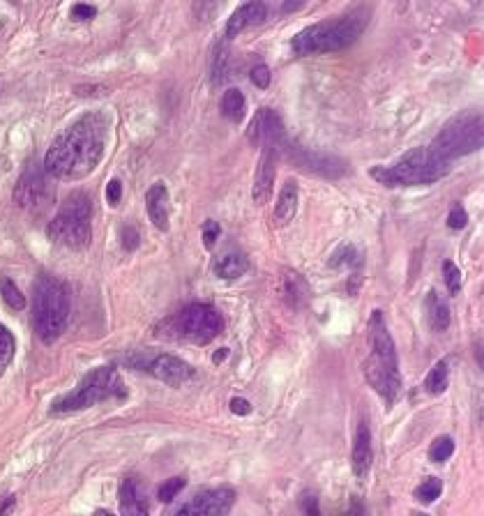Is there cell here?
I'll use <instances>...</instances> for the list:
<instances>
[{
    "label": "cell",
    "mask_w": 484,
    "mask_h": 516,
    "mask_svg": "<svg viewBox=\"0 0 484 516\" xmlns=\"http://www.w3.org/2000/svg\"><path fill=\"white\" fill-rule=\"evenodd\" d=\"M106 134L108 120L104 113H83L46 150L42 169L58 180H81L90 176L104 157Z\"/></svg>",
    "instance_id": "obj_1"
},
{
    "label": "cell",
    "mask_w": 484,
    "mask_h": 516,
    "mask_svg": "<svg viewBox=\"0 0 484 516\" xmlns=\"http://www.w3.org/2000/svg\"><path fill=\"white\" fill-rule=\"evenodd\" d=\"M369 7H355L348 14L339 16L335 21H319L314 26L300 30L291 41L293 53L305 56H319V53H337L344 51L346 46L355 44L357 37L362 35L364 28L369 26Z\"/></svg>",
    "instance_id": "obj_2"
},
{
    "label": "cell",
    "mask_w": 484,
    "mask_h": 516,
    "mask_svg": "<svg viewBox=\"0 0 484 516\" xmlns=\"http://www.w3.org/2000/svg\"><path fill=\"white\" fill-rule=\"evenodd\" d=\"M369 341L371 353L364 362V378L388 406L397 401L402 392V376H399V360L392 335L383 318V311H374L369 318Z\"/></svg>",
    "instance_id": "obj_3"
},
{
    "label": "cell",
    "mask_w": 484,
    "mask_h": 516,
    "mask_svg": "<svg viewBox=\"0 0 484 516\" xmlns=\"http://www.w3.org/2000/svg\"><path fill=\"white\" fill-rule=\"evenodd\" d=\"M70 321V297L60 279L39 274L32 284V328L42 344L51 346L63 337Z\"/></svg>",
    "instance_id": "obj_4"
},
{
    "label": "cell",
    "mask_w": 484,
    "mask_h": 516,
    "mask_svg": "<svg viewBox=\"0 0 484 516\" xmlns=\"http://www.w3.org/2000/svg\"><path fill=\"white\" fill-rule=\"evenodd\" d=\"M447 173L450 162L436 157L429 148H415L392 166H374L371 178L386 187H422L433 185Z\"/></svg>",
    "instance_id": "obj_5"
},
{
    "label": "cell",
    "mask_w": 484,
    "mask_h": 516,
    "mask_svg": "<svg viewBox=\"0 0 484 516\" xmlns=\"http://www.w3.org/2000/svg\"><path fill=\"white\" fill-rule=\"evenodd\" d=\"M90 217H93V201L83 191H74L60 205L56 217L49 221L46 236L51 243L68 249H86L93 240Z\"/></svg>",
    "instance_id": "obj_6"
},
{
    "label": "cell",
    "mask_w": 484,
    "mask_h": 516,
    "mask_svg": "<svg viewBox=\"0 0 484 516\" xmlns=\"http://www.w3.org/2000/svg\"><path fill=\"white\" fill-rule=\"evenodd\" d=\"M127 394L118 371L113 367H99L90 371L88 376H83L79 387L74 392L56 399L49 408V415H68L77 411H86L90 406H97L106 401V399H122Z\"/></svg>",
    "instance_id": "obj_7"
},
{
    "label": "cell",
    "mask_w": 484,
    "mask_h": 516,
    "mask_svg": "<svg viewBox=\"0 0 484 516\" xmlns=\"http://www.w3.org/2000/svg\"><path fill=\"white\" fill-rule=\"evenodd\" d=\"M484 122L480 111H469L452 118L443 129L438 131L436 138L431 141L429 150L436 157L445 162H452L457 157L471 155L482 148L484 141Z\"/></svg>",
    "instance_id": "obj_8"
},
{
    "label": "cell",
    "mask_w": 484,
    "mask_h": 516,
    "mask_svg": "<svg viewBox=\"0 0 484 516\" xmlns=\"http://www.w3.org/2000/svg\"><path fill=\"white\" fill-rule=\"evenodd\" d=\"M224 328L222 314L212 304H189L185 307L173 321V330L178 332L180 339L191 341V344H210L215 337H219Z\"/></svg>",
    "instance_id": "obj_9"
},
{
    "label": "cell",
    "mask_w": 484,
    "mask_h": 516,
    "mask_svg": "<svg viewBox=\"0 0 484 516\" xmlns=\"http://www.w3.org/2000/svg\"><path fill=\"white\" fill-rule=\"evenodd\" d=\"M125 364L136 371H146L171 387H180L182 382L194 378V369H191L187 362H182L180 357L166 355V353L136 351L125 357Z\"/></svg>",
    "instance_id": "obj_10"
},
{
    "label": "cell",
    "mask_w": 484,
    "mask_h": 516,
    "mask_svg": "<svg viewBox=\"0 0 484 516\" xmlns=\"http://www.w3.org/2000/svg\"><path fill=\"white\" fill-rule=\"evenodd\" d=\"M53 196H56V189L51 187L49 173L44 169H39V166H28L14 187V203L21 210L32 214L44 212L51 205Z\"/></svg>",
    "instance_id": "obj_11"
},
{
    "label": "cell",
    "mask_w": 484,
    "mask_h": 516,
    "mask_svg": "<svg viewBox=\"0 0 484 516\" xmlns=\"http://www.w3.org/2000/svg\"><path fill=\"white\" fill-rule=\"evenodd\" d=\"M279 155H286L288 160L298 166V169H302L307 173H316V176H323V178H330V180L341 178L346 173V169H348V164L344 160H337V157H332V155L314 153V150L293 146L291 141L284 143V148L279 150Z\"/></svg>",
    "instance_id": "obj_12"
},
{
    "label": "cell",
    "mask_w": 484,
    "mask_h": 516,
    "mask_svg": "<svg viewBox=\"0 0 484 516\" xmlns=\"http://www.w3.org/2000/svg\"><path fill=\"white\" fill-rule=\"evenodd\" d=\"M236 491L231 486L208 489L196 494L191 501L180 507L173 516H229V512L236 505Z\"/></svg>",
    "instance_id": "obj_13"
},
{
    "label": "cell",
    "mask_w": 484,
    "mask_h": 516,
    "mask_svg": "<svg viewBox=\"0 0 484 516\" xmlns=\"http://www.w3.org/2000/svg\"><path fill=\"white\" fill-rule=\"evenodd\" d=\"M247 138L252 141L254 146H274L279 150L288 141L286 129H284V122H281V115L277 111L268 109V106H263V109L256 111L252 122H249Z\"/></svg>",
    "instance_id": "obj_14"
},
{
    "label": "cell",
    "mask_w": 484,
    "mask_h": 516,
    "mask_svg": "<svg viewBox=\"0 0 484 516\" xmlns=\"http://www.w3.org/2000/svg\"><path fill=\"white\" fill-rule=\"evenodd\" d=\"M279 148L274 146H261V160L256 166L254 176V189L252 198L256 205H265L270 201L272 189H274V178H277V162H279Z\"/></svg>",
    "instance_id": "obj_15"
},
{
    "label": "cell",
    "mask_w": 484,
    "mask_h": 516,
    "mask_svg": "<svg viewBox=\"0 0 484 516\" xmlns=\"http://www.w3.org/2000/svg\"><path fill=\"white\" fill-rule=\"evenodd\" d=\"M371 461H374V449H371V429L369 422L360 420L355 429V438H353V452H350V465H353V475L364 482L367 475L371 470Z\"/></svg>",
    "instance_id": "obj_16"
},
{
    "label": "cell",
    "mask_w": 484,
    "mask_h": 516,
    "mask_svg": "<svg viewBox=\"0 0 484 516\" xmlns=\"http://www.w3.org/2000/svg\"><path fill=\"white\" fill-rule=\"evenodd\" d=\"M265 19H268V7H265L263 0H249V3L238 7V10L231 14V19L227 23V37L229 39L238 37L240 32H245L247 28L261 26Z\"/></svg>",
    "instance_id": "obj_17"
},
{
    "label": "cell",
    "mask_w": 484,
    "mask_h": 516,
    "mask_svg": "<svg viewBox=\"0 0 484 516\" xmlns=\"http://www.w3.org/2000/svg\"><path fill=\"white\" fill-rule=\"evenodd\" d=\"M146 207H148V217L155 224V228L169 231V189H166L164 182H155V185L146 191Z\"/></svg>",
    "instance_id": "obj_18"
},
{
    "label": "cell",
    "mask_w": 484,
    "mask_h": 516,
    "mask_svg": "<svg viewBox=\"0 0 484 516\" xmlns=\"http://www.w3.org/2000/svg\"><path fill=\"white\" fill-rule=\"evenodd\" d=\"M118 501H120V514L122 516H150L146 496L141 494L139 484L132 477L122 479L120 491H118Z\"/></svg>",
    "instance_id": "obj_19"
},
{
    "label": "cell",
    "mask_w": 484,
    "mask_h": 516,
    "mask_svg": "<svg viewBox=\"0 0 484 516\" xmlns=\"http://www.w3.org/2000/svg\"><path fill=\"white\" fill-rule=\"evenodd\" d=\"M298 185L295 180H286L284 182V187L279 191V198H277V205H274V226H286L288 221H293L295 212H298Z\"/></svg>",
    "instance_id": "obj_20"
},
{
    "label": "cell",
    "mask_w": 484,
    "mask_h": 516,
    "mask_svg": "<svg viewBox=\"0 0 484 516\" xmlns=\"http://www.w3.org/2000/svg\"><path fill=\"white\" fill-rule=\"evenodd\" d=\"M247 270H249V258L245 254H240V252L224 254L219 261L215 263V274L219 279H227V281L240 279L242 274H247Z\"/></svg>",
    "instance_id": "obj_21"
},
{
    "label": "cell",
    "mask_w": 484,
    "mask_h": 516,
    "mask_svg": "<svg viewBox=\"0 0 484 516\" xmlns=\"http://www.w3.org/2000/svg\"><path fill=\"white\" fill-rule=\"evenodd\" d=\"M424 309H427V318L429 325L436 332H445L450 328V309L447 304L440 299V295L436 290H429L427 302H424Z\"/></svg>",
    "instance_id": "obj_22"
},
{
    "label": "cell",
    "mask_w": 484,
    "mask_h": 516,
    "mask_svg": "<svg viewBox=\"0 0 484 516\" xmlns=\"http://www.w3.org/2000/svg\"><path fill=\"white\" fill-rule=\"evenodd\" d=\"M284 295H286L288 304L298 309V307H302L307 302V297H310V286H307V281L300 277L298 272H286V279H284Z\"/></svg>",
    "instance_id": "obj_23"
},
{
    "label": "cell",
    "mask_w": 484,
    "mask_h": 516,
    "mask_svg": "<svg viewBox=\"0 0 484 516\" xmlns=\"http://www.w3.org/2000/svg\"><path fill=\"white\" fill-rule=\"evenodd\" d=\"M245 109H247L245 95H242L238 88H231L222 95V115L227 120L240 122L242 118H245Z\"/></svg>",
    "instance_id": "obj_24"
},
{
    "label": "cell",
    "mask_w": 484,
    "mask_h": 516,
    "mask_svg": "<svg viewBox=\"0 0 484 516\" xmlns=\"http://www.w3.org/2000/svg\"><path fill=\"white\" fill-rule=\"evenodd\" d=\"M447 382H450V369H447V362L440 360L433 364V369L429 371L427 380H424V387H427L429 394H440L447 389Z\"/></svg>",
    "instance_id": "obj_25"
},
{
    "label": "cell",
    "mask_w": 484,
    "mask_h": 516,
    "mask_svg": "<svg viewBox=\"0 0 484 516\" xmlns=\"http://www.w3.org/2000/svg\"><path fill=\"white\" fill-rule=\"evenodd\" d=\"M0 295H3L5 304L14 311H21L23 307H26V295L21 293L19 286H16L12 279H7V277L0 279Z\"/></svg>",
    "instance_id": "obj_26"
},
{
    "label": "cell",
    "mask_w": 484,
    "mask_h": 516,
    "mask_svg": "<svg viewBox=\"0 0 484 516\" xmlns=\"http://www.w3.org/2000/svg\"><path fill=\"white\" fill-rule=\"evenodd\" d=\"M14 353H16L14 335L0 323V376H3L5 369L10 367V362L14 360Z\"/></svg>",
    "instance_id": "obj_27"
},
{
    "label": "cell",
    "mask_w": 484,
    "mask_h": 516,
    "mask_svg": "<svg viewBox=\"0 0 484 516\" xmlns=\"http://www.w3.org/2000/svg\"><path fill=\"white\" fill-rule=\"evenodd\" d=\"M229 60H231L229 49L227 46L217 49L215 56H212V65H210V79H212L215 86H219V83L229 77Z\"/></svg>",
    "instance_id": "obj_28"
},
{
    "label": "cell",
    "mask_w": 484,
    "mask_h": 516,
    "mask_svg": "<svg viewBox=\"0 0 484 516\" xmlns=\"http://www.w3.org/2000/svg\"><path fill=\"white\" fill-rule=\"evenodd\" d=\"M440 494H443V482H440L438 477H427L420 486H417V491H415L417 501L427 503V505L436 501Z\"/></svg>",
    "instance_id": "obj_29"
},
{
    "label": "cell",
    "mask_w": 484,
    "mask_h": 516,
    "mask_svg": "<svg viewBox=\"0 0 484 516\" xmlns=\"http://www.w3.org/2000/svg\"><path fill=\"white\" fill-rule=\"evenodd\" d=\"M452 452H454V440L450 436H440V438L433 440V445L429 449V459L433 463H443L452 456Z\"/></svg>",
    "instance_id": "obj_30"
},
{
    "label": "cell",
    "mask_w": 484,
    "mask_h": 516,
    "mask_svg": "<svg viewBox=\"0 0 484 516\" xmlns=\"http://www.w3.org/2000/svg\"><path fill=\"white\" fill-rule=\"evenodd\" d=\"M185 486H187V479L185 477H171V479H166L164 484L160 486V491H157V498H160L162 503H171L173 498L178 496Z\"/></svg>",
    "instance_id": "obj_31"
},
{
    "label": "cell",
    "mask_w": 484,
    "mask_h": 516,
    "mask_svg": "<svg viewBox=\"0 0 484 516\" xmlns=\"http://www.w3.org/2000/svg\"><path fill=\"white\" fill-rule=\"evenodd\" d=\"M357 252H355V247L353 245H344V247H339V252L330 258V268H341V265H353V263H360L357 261Z\"/></svg>",
    "instance_id": "obj_32"
},
{
    "label": "cell",
    "mask_w": 484,
    "mask_h": 516,
    "mask_svg": "<svg viewBox=\"0 0 484 516\" xmlns=\"http://www.w3.org/2000/svg\"><path fill=\"white\" fill-rule=\"evenodd\" d=\"M443 274H445V284H447L450 293H459V288H461V272H459V268L452 261L443 263Z\"/></svg>",
    "instance_id": "obj_33"
},
{
    "label": "cell",
    "mask_w": 484,
    "mask_h": 516,
    "mask_svg": "<svg viewBox=\"0 0 484 516\" xmlns=\"http://www.w3.org/2000/svg\"><path fill=\"white\" fill-rule=\"evenodd\" d=\"M120 245L122 249H127V252H134V249L141 245V238L134 226H122L120 228Z\"/></svg>",
    "instance_id": "obj_34"
},
{
    "label": "cell",
    "mask_w": 484,
    "mask_h": 516,
    "mask_svg": "<svg viewBox=\"0 0 484 516\" xmlns=\"http://www.w3.org/2000/svg\"><path fill=\"white\" fill-rule=\"evenodd\" d=\"M466 224H469V214H466V210L461 205H454L447 214V226L452 231H461Z\"/></svg>",
    "instance_id": "obj_35"
},
{
    "label": "cell",
    "mask_w": 484,
    "mask_h": 516,
    "mask_svg": "<svg viewBox=\"0 0 484 516\" xmlns=\"http://www.w3.org/2000/svg\"><path fill=\"white\" fill-rule=\"evenodd\" d=\"M219 233H222L219 224L212 221V219H208V221L203 224V245H205L208 249H212V247L217 245V240H219Z\"/></svg>",
    "instance_id": "obj_36"
},
{
    "label": "cell",
    "mask_w": 484,
    "mask_h": 516,
    "mask_svg": "<svg viewBox=\"0 0 484 516\" xmlns=\"http://www.w3.org/2000/svg\"><path fill=\"white\" fill-rule=\"evenodd\" d=\"M70 16L74 21H90V19H95V16H97V7L86 5V3H77L72 7Z\"/></svg>",
    "instance_id": "obj_37"
},
{
    "label": "cell",
    "mask_w": 484,
    "mask_h": 516,
    "mask_svg": "<svg viewBox=\"0 0 484 516\" xmlns=\"http://www.w3.org/2000/svg\"><path fill=\"white\" fill-rule=\"evenodd\" d=\"M252 83L261 90L270 86V67L268 65H256V67L252 70Z\"/></svg>",
    "instance_id": "obj_38"
},
{
    "label": "cell",
    "mask_w": 484,
    "mask_h": 516,
    "mask_svg": "<svg viewBox=\"0 0 484 516\" xmlns=\"http://www.w3.org/2000/svg\"><path fill=\"white\" fill-rule=\"evenodd\" d=\"M120 198H122V182L113 178L106 185V201H108V205H118Z\"/></svg>",
    "instance_id": "obj_39"
},
{
    "label": "cell",
    "mask_w": 484,
    "mask_h": 516,
    "mask_svg": "<svg viewBox=\"0 0 484 516\" xmlns=\"http://www.w3.org/2000/svg\"><path fill=\"white\" fill-rule=\"evenodd\" d=\"M302 512H305V516H323L321 507H319V498H316L314 494H307L302 498Z\"/></svg>",
    "instance_id": "obj_40"
},
{
    "label": "cell",
    "mask_w": 484,
    "mask_h": 516,
    "mask_svg": "<svg viewBox=\"0 0 484 516\" xmlns=\"http://www.w3.org/2000/svg\"><path fill=\"white\" fill-rule=\"evenodd\" d=\"M231 411L236 415H249L252 413V406H249L247 399H231Z\"/></svg>",
    "instance_id": "obj_41"
},
{
    "label": "cell",
    "mask_w": 484,
    "mask_h": 516,
    "mask_svg": "<svg viewBox=\"0 0 484 516\" xmlns=\"http://www.w3.org/2000/svg\"><path fill=\"white\" fill-rule=\"evenodd\" d=\"M344 516H364V510H362V505H360V501H353V503H350V507H348V512H346Z\"/></svg>",
    "instance_id": "obj_42"
},
{
    "label": "cell",
    "mask_w": 484,
    "mask_h": 516,
    "mask_svg": "<svg viewBox=\"0 0 484 516\" xmlns=\"http://www.w3.org/2000/svg\"><path fill=\"white\" fill-rule=\"evenodd\" d=\"M227 355H229V353H227V348H219V351H217V353L212 355V362H215V364H219V362L227 360Z\"/></svg>",
    "instance_id": "obj_43"
},
{
    "label": "cell",
    "mask_w": 484,
    "mask_h": 516,
    "mask_svg": "<svg viewBox=\"0 0 484 516\" xmlns=\"http://www.w3.org/2000/svg\"><path fill=\"white\" fill-rule=\"evenodd\" d=\"M95 516H115V514H111L108 510H97V512H95Z\"/></svg>",
    "instance_id": "obj_44"
},
{
    "label": "cell",
    "mask_w": 484,
    "mask_h": 516,
    "mask_svg": "<svg viewBox=\"0 0 484 516\" xmlns=\"http://www.w3.org/2000/svg\"><path fill=\"white\" fill-rule=\"evenodd\" d=\"M10 3H14V5H16V3H19V0H10Z\"/></svg>",
    "instance_id": "obj_45"
},
{
    "label": "cell",
    "mask_w": 484,
    "mask_h": 516,
    "mask_svg": "<svg viewBox=\"0 0 484 516\" xmlns=\"http://www.w3.org/2000/svg\"><path fill=\"white\" fill-rule=\"evenodd\" d=\"M415 516H429V514H415Z\"/></svg>",
    "instance_id": "obj_46"
},
{
    "label": "cell",
    "mask_w": 484,
    "mask_h": 516,
    "mask_svg": "<svg viewBox=\"0 0 484 516\" xmlns=\"http://www.w3.org/2000/svg\"><path fill=\"white\" fill-rule=\"evenodd\" d=\"M471 3H480V0H471Z\"/></svg>",
    "instance_id": "obj_47"
}]
</instances>
